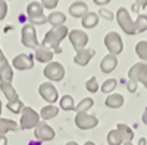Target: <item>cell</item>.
<instances>
[{
    "mask_svg": "<svg viewBox=\"0 0 147 145\" xmlns=\"http://www.w3.org/2000/svg\"><path fill=\"white\" fill-rule=\"evenodd\" d=\"M12 66L18 70H28L34 66V60H32V56L30 54H18L13 60H12Z\"/></svg>",
    "mask_w": 147,
    "mask_h": 145,
    "instance_id": "cell-13",
    "label": "cell"
},
{
    "mask_svg": "<svg viewBox=\"0 0 147 145\" xmlns=\"http://www.w3.org/2000/svg\"><path fill=\"white\" fill-rule=\"evenodd\" d=\"M116 66H118V56L113 54H106L100 62V69L103 74H110L112 70H115Z\"/></svg>",
    "mask_w": 147,
    "mask_h": 145,
    "instance_id": "cell-16",
    "label": "cell"
},
{
    "mask_svg": "<svg viewBox=\"0 0 147 145\" xmlns=\"http://www.w3.org/2000/svg\"><path fill=\"white\" fill-rule=\"evenodd\" d=\"M107 144L109 145H122V144H124V138H122V135L119 134L118 129L109 130V134H107Z\"/></svg>",
    "mask_w": 147,
    "mask_h": 145,
    "instance_id": "cell-25",
    "label": "cell"
},
{
    "mask_svg": "<svg viewBox=\"0 0 147 145\" xmlns=\"http://www.w3.org/2000/svg\"><path fill=\"white\" fill-rule=\"evenodd\" d=\"M69 13L74 18H82L85 13H88V6L82 0H78V2H74L69 6Z\"/></svg>",
    "mask_w": 147,
    "mask_h": 145,
    "instance_id": "cell-17",
    "label": "cell"
},
{
    "mask_svg": "<svg viewBox=\"0 0 147 145\" xmlns=\"http://www.w3.org/2000/svg\"><path fill=\"white\" fill-rule=\"evenodd\" d=\"M141 84H143V85H144V87L147 88V76H146V78H144V79L141 81Z\"/></svg>",
    "mask_w": 147,
    "mask_h": 145,
    "instance_id": "cell-47",
    "label": "cell"
},
{
    "mask_svg": "<svg viewBox=\"0 0 147 145\" xmlns=\"http://www.w3.org/2000/svg\"><path fill=\"white\" fill-rule=\"evenodd\" d=\"M146 76H147V63H144V62H138L136 65H132L131 69L128 70V79H131L134 82L143 81Z\"/></svg>",
    "mask_w": 147,
    "mask_h": 145,
    "instance_id": "cell-12",
    "label": "cell"
},
{
    "mask_svg": "<svg viewBox=\"0 0 147 145\" xmlns=\"http://www.w3.org/2000/svg\"><path fill=\"white\" fill-rule=\"evenodd\" d=\"M116 84H118V81L113 79V78L106 79V81L102 84V91H103L105 94H110V92H112V91L116 88Z\"/></svg>",
    "mask_w": 147,
    "mask_h": 145,
    "instance_id": "cell-31",
    "label": "cell"
},
{
    "mask_svg": "<svg viewBox=\"0 0 147 145\" xmlns=\"http://www.w3.org/2000/svg\"><path fill=\"white\" fill-rule=\"evenodd\" d=\"M105 45L109 50V54H113V56H118L124 50V43H122L121 35L115 31H110L105 35Z\"/></svg>",
    "mask_w": 147,
    "mask_h": 145,
    "instance_id": "cell-5",
    "label": "cell"
},
{
    "mask_svg": "<svg viewBox=\"0 0 147 145\" xmlns=\"http://www.w3.org/2000/svg\"><path fill=\"white\" fill-rule=\"evenodd\" d=\"M43 74H44V76L49 81L57 82V81L63 79V76H65V67H63V65H60L59 62H50V63L46 65Z\"/></svg>",
    "mask_w": 147,
    "mask_h": 145,
    "instance_id": "cell-7",
    "label": "cell"
},
{
    "mask_svg": "<svg viewBox=\"0 0 147 145\" xmlns=\"http://www.w3.org/2000/svg\"><path fill=\"white\" fill-rule=\"evenodd\" d=\"M19 129L21 128L16 122L0 117V135H5V134H7V132H18Z\"/></svg>",
    "mask_w": 147,
    "mask_h": 145,
    "instance_id": "cell-19",
    "label": "cell"
},
{
    "mask_svg": "<svg viewBox=\"0 0 147 145\" xmlns=\"http://www.w3.org/2000/svg\"><path fill=\"white\" fill-rule=\"evenodd\" d=\"M21 41L25 47H30V48H35L40 45L38 40H37V31H35V27L28 23V25H24L22 29H21Z\"/></svg>",
    "mask_w": 147,
    "mask_h": 145,
    "instance_id": "cell-6",
    "label": "cell"
},
{
    "mask_svg": "<svg viewBox=\"0 0 147 145\" xmlns=\"http://www.w3.org/2000/svg\"><path fill=\"white\" fill-rule=\"evenodd\" d=\"M40 123V113H37L34 108L25 106L24 110L21 113V122H19V128L27 130V129H34L37 125Z\"/></svg>",
    "mask_w": 147,
    "mask_h": 145,
    "instance_id": "cell-2",
    "label": "cell"
},
{
    "mask_svg": "<svg viewBox=\"0 0 147 145\" xmlns=\"http://www.w3.org/2000/svg\"><path fill=\"white\" fill-rule=\"evenodd\" d=\"M132 12H134V13H138V12H140V5L137 2L132 5Z\"/></svg>",
    "mask_w": 147,
    "mask_h": 145,
    "instance_id": "cell-40",
    "label": "cell"
},
{
    "mask_svg": "<svg viewBox=\"0 0 147 145\" xmlns=\"http://www.w3.org/2000/svg\"><path fill=\"white\" fill-rule=\"evenodd\" d=\"M93 106H94V100L90 98V97H87V98L81 100V101L78 103V106H75V108H74V110H75L77 113H87Z\"/></svg>",
    "mask_w": 147,
    "mask_h": 145,
    "instance_id": "cell-26",
    "label": "cell"
},
{
    "mask_svg": "<svg viewBox=\"0 0 147 145\" xmlns=\"http://www.w3.org/2000/svg\"><path fill=\"white\" fill-rule=\"evenodd\" d=\"M9 65V62H7V59H6V56L3 54V51H2V48H0V72H2L6 66Z\"/></svg>",
    "mask_w": 147,
    "mask_h": 145,
    "instance_id": "cell-37",
    "label": "cell"
},
{
    "mask_svg": "<svg viewBox=\"0 0 147 145\" xmlns=\"http://www.w3.org/2000/svg\"><path fill=\"white\" fill-rule=\"evenodd\" d=\"M75 125L82 130H88V129H93L99 125V119L93 114H88V113H77Z\"/></svg>",
    "mask_w": 147,
    "mask_h": 145,
    "instance_id": "cell-10",
    "label": "cell"
},
{
    "mask_svg": "<svg viewBox=\"0 0 147 145\" xmlns=\"http://www.w3.org/2000/svg\"><path fill=\"white\" fill-rule=\"evenodd\" d=\"M65 21H66V15L62 13V12H52V13L47 16V22L52 25V28L63 25Z\"/></svg>",
    "mask_w": 147,
    "mask_h": 145,
    "instance_id": "cell-22",
    "label": "cell"
},
{
    "mask_svg": "<svg viewBox=\"0 0 147 145\" xmlns=\"http://www.w3.org/2000/svg\"><path fill=\"white\" fill-rule=\"evenodd\" d=\"M59 106H60V108H62V110H65V112H69V110H74V108H75L74 98H72L71 95H63L62 98H60V101H59Z\"/></svg>",
    "mask_w": 147,
    "mask_h": 145,
    "instance_id": "cell-27",
    "label": "cell"
},
{
    "mask_svg": "<svg viewBox=\"0 0 147 145\" xmlns=\"http://www.w3.org/2000/svg\"><path fill=\"white\" fill-rule=\"evenodd\" d=\"M105 104L110 108H119V107L124 106V97L121 94H110V95L106 97Z\"/></svg>",
    "mask_w": 147,
    "mask_h": 145,
    "instance_id": "cell-21",
    "label": "cell"
},
{
    "mask_svg": "<svg viewBox=\"0 0 147 145\" xmlns=\"http://www.w3.org/2000/svg\"><path fill=\"white\" fill-rule=\"evenodd\" d=\"M34 135L37 138V141H40V142H44V141H52L55 138V129L50 126V125H47V122H40L38 125H37L34 128Z\"/></svg>",
    "mask_w": 147,
    "mask_h": 145,
    "instance_id": "cell-9",
    "label": "cell"
},
{
    "mask_svg": "<svg viewBox=\"0 0 147 145\" xmlns=\"http://www.w3.org/2000/svg\"><path fill=\"white\" fill-rule=\"evenodd\" d=\"M7 110L9 112H12V113H15V114H19V113H22V110H24V103L21 101V100H18V101H13V103H7Z\"/></svg>",
    "mask_w": 147,
    "mask_h": 145,
    "instance_id": "cell-32",
    "label": "cell"
},
{
    "mask_svg": "<svg viewBox=\"0 0 147 145\" xmlns=\"http://www.w3.org/2000/svg\"><path fill=\"white\" fill-rule=\"evenodd\" d=\"M134 22H136V29H137V32H144V31L147 29V15L140 13Z\"/></svg>",
    "mask_w": 147,
    "mask_h": 145,
    "instance_id": "cell-30",
    "label": "cell"
},
{
    "mask_svg": "<svg viewBox=\"0 0 147 145\" xmlns=\"http://www.w3.org/2000/svg\"><path fill=\"white\" fill-rule=\"evenodd\" d=\"M28 145H41V142L40 141H31Z\"/></svg>",
    "mask_w": 147,
    "mask_h": 145,
    "instance_id": "cell-45",
    "label": "cell"
},
{
    "mask_svg": "<svg viewBox=\"0 0 147 145\" xmlns=\"http://www.w3.org/2000/svg\"><path fill=\"white\" fill-rule=\"evenodd\" d=\"M116 19H118L119 27L122 28V31H124L125 34L134 35V34L137 32V29H136V22L132 21L131 13H129L125 7H119V9H118V12H116Z\"/></svg>",
    "mask_w": 147,
    "mask_h": 145,
    "instance_id": "cell-3",
    "label": "cell"
},
{
    "mask_svg": "<svg viewBox=\"0 0 147 145\" xmlns=\"http://www.w3.org/2000/svg\"><path fill=\"white\" fill-rule=\"evenodd\" d=\"M97 15H99V18H103L105 21H109V22L115 19L113 12H110V10H107V9H105V7H100L99 12H97Z\"/></svg>",
    "mask_w": 147,
    "mask_h": 145,
    "instance_id": "cell-33",
    "label": "cell"
},
{
    "mask_svg": "<svg viewBox=\"0 0 147 145\" xmlns=\"http://www.w3.org/2000/svg\"><path fill=\"white\" fill-rule=\"evenodd\" d=\"M59 3V0H41V6L46 9H55Z\"/></svg>",
    "mask_w": 147,
    "mask_h": 145,
    "instance_id": "cell-35",
    "label": "cell"
},
{
    "mask_svg": "<svg viewBox=\"0 0 147 145\" xmlns=\"http://www.w3.org/2000/svg\"><path fill=\"white\" fill-rule=\"evenodd\" d=\"M53 51L50 50V48H47V47H44L43 44H40L38 47L35 48V59L38 60V62H41V63H50V62H53Z\"/></svg>",
    "mask_w": 147,
    "mask_h": 145,
    "instance_id": "cell-15",
    "label": "cell"
},
{
    "mask_svg": "<svg viewBox=\"0 0 147 145\" xmlns=\"http://www.w3.org/2000/svg\"><path fill=\"white\" fill-rule=\"evenodd\" d=\"M38 94L41 95V98L46 100L49 104H53L57 101L59 98V94H57V90L55 88V85L52 82H44L40 85L38 88Z\"/></svg>",
    "mask_w": 147,
    "mask_h": 145,
    "instance_id": "cell-11",
    "label": "cell"
},
{
    "mask_svg": "<svg viewBox=\"0 0 147 145\" xmlns=\"http://www.w3.org/2000/svg\"><path fill=\"white\" fill-rule=\"evenodd\" d=\"M85 88H87V91H88V92H96L97 90H99V84H97L96 76L90 78L87 82H85Z\"/></svg>",
    "mask_w": 147,
    "mask_h": 145,
    "instance_id": "cell-34",
    "label": "cell"
},
{
    "mask_svg": "<svg viewBox=\"0 0 147 145\" xmlns=\"http://www.w3.org/2000/svg\"><path fill=\"white\" fill-rule=\"evenodd\" d=\"M68 38H69L72 47L75 48L77 51L85 48V45H87V43H88V35L85 34L82 29H72L68 34Z\"/></svg>",
    "mask_w": 147,
    "mask_h": 145,
    "instance_id": "cell-8",
    "label": "cell"
},
{
    "mask_svg": "<svg viewBox=\"0 0 147 145\" xmlns=\"http://www.w3.org/2000/svg\"><path fill=\"white\" fill-rule=\"evenodd\" d=\"M141 120H143V123H144V125H147V107L144 108V113H143V117H141Z\"/></svg>",
    "mask_w": 147,
    "mask_h": 145,
    "instance_id": "cell-42",
    "label": "cell"
},
{
    "mask_svg": "<svg viewBox=\"0 0 147 145\" xmlns=\"http://www.w3.org/2000/svg\"><path fill=\"white\" fill-rule=\"evenodd\" d=\"M0 90H2L3 95L7 98V103H13V101L19 100L18 92H16V90L13 87H12V84H9V82H0Z\"/></svg>",
    "mask_w": 147,
    "mask_h": 145,
    "instance_id": "cell-18",
    "label": "cell"
},
{
    "mask_svg": "<svg viewBox=\"0 0 147 145\" xmlns=\"http://www.w3.org/2000/svg\"><path fill=\"white\" fill-rule=\"evenodd\" d=\"M137 3L140 5V7H141V9H144V7L147 6V0H137Z\"/></svg>",
    "mask_w": 147,
    "mask_h": 145,
    "instance_id": "cell-43",
    "label": "cell"
},
{
    "mask_svg": "<svg viewBox=\"0 0 147 145\" xmlns=\"http://www.w3.org/2000/svg\"><path fill=\"white\" fill-rule=\"evenodd\" d=\"M137 87H138L137 82H134V81L128 79V82H127V90H128L129 92H136V91H137Z\"/></svg>",
    "mask_w": 147,
    "mask_h": 145,
    "instance_id": "cell-38",
    "label": "cell"
},
{
    "mask_svg": "<svg viewBox=\"0 0 147 145\" xmlns=\"http://www.w3.org/2000/svg\"><path fill=\"white\" fill-rule=\"evenodd\" d=\"M94 54H96L94 48H82V50L77 51L75 57H74V62H75L77 65H80V66H87Z\"/></svg>",
    "mask_w": 147,
    "mask_h": 145,
    "instance_id": "cell-14",
    "label": "cell"
},
{
    "mask_svg": "<svg viewBox=\"0 0 147 145\" xmlns=\"http://www.w3.org/2000/svg\"><path fill=\"white\" fill-rule=\"evenodd\" d=\"M116 129L119 130V134L122 135V138H124V142H131V141L134 139V130H132L128 125L119 123V125L116 126Z\"/></svg>",
    "mask_w": 147,
    "mask_h": 145,
    "instance_id": "cell-24",
    "label": "cell"
},
{
    "mask_svg": "<svg viewBox=\"0 0 147 145\" xmlns=\"http://www.w3.org/2000/svg\"><path fill=\"white\" fill-rule=\"evenodd\" d=\"M146 138H140V141H138V145H146Z\"/></svg>",
    "mask_w": 147,
    "mask_h": 145,
    "instance_id": "cell-44",
    "label": "cell"
},
{
    "mask_svg": "<svg viewBox=\"0 0 147 145\" xmlns=\"http://www.w3.org/2000/svg\"><path fill=\"white\" fill-rule=\"evenodd\" d=\"M57 113H59V107H56V106H53V104H49V106H46V107L41 108L40 119H43L44 122H46V120H50V119L56 117Z\"/></svg>",
    "mask_w": 147,
    "mask_h": 145,
    "instance_id": "cell-23",
    "label": "cell"
},
{
    "mask_svg": "<svg viewBox=\"0 0 147 145\" xmlns=\"http://www.w3.org/2000/svg\"><path fill=\"white\" fill-rule=\"evenodd\" d=\"M66 145H80V144H77L75 141H69V142H66Z\"/></svg>",
    "mask_w": 147,
    "mask_h": 145,
    "instance_id": "cell-46",
    "label": "cell"
},
{
    "mask_svg": "<svg viewBox=\"0 0 147 145\" xmlns=\"http://www.w3.org/2000/svg\"><path fill=\"white\" fill-rule=\"evenodd\" d=\"M93 2H94L96 5H99V6H103V5L110 3V0H93Z\"/></svg>",
    "mask_w": 147,
    "mask_h": 145,
    "instance_id": "cell-39",
    "label": "cell"
},
{
    "mask_svg": "<svg viewBox=\"0 0 147 145\" xmlns=\"http://www.w3.org/2000/svg\"><path fill=\"white\" fill-rule=\"evenodd\" d=\"M68 28L65 25H60V27H53L50 31H47L44 38L41 41V44L47 48H52V51L56 53V54H60L63 50L62 47H60V43H62V40L65 37H68Z\"/></svg>",
    "mask_w": 147,
    "mask_h": 145,
    "instance_id": "cell-1",
    "label": "cell"
},
{
    "mask_svg": "<svg viewBox=\"0 0 147 145\" xmlns=\"http://www.w3.org/2000/svg\"><path fill=\"white\" fill-rule=\"evenodd\" d=\"M136 53L140 60H144V63H147V41H140L136 45Z\"/></svg>",
    "mask_w": 147,
    "mask_h": 145,
    "instance_id": "cell-28",
    "label": "cell"
},
{
    "mask_svg": "<svg viewBox=\"0 0 147 145\" xmlns=\"http://www.w3.org/2000/svg\"><path fill=\"white\" fill-rule=\"evenodd\" d=\"M81 23L84 28H94L99 23V15L96 12H88L81 18Z\"/></svg>",
    "mask_w": 147,
    "mask_h": 145,
    "instance_id": "cell-20",
    "label": "cell"
},
{
    "mask_svg": "<svg viewBox=\"0 0 147 145\" xmlns=\"http://www.w3.org/2000/svg\"><path fill=\"white\" fill-rule=\"evenodd\" d=\"M124 145H132V142H124Z\"/></svg>",
    "mask_w": 147,
    "mask_h": 145,
    "instance_id": "cell-50",
    "label": "cell"
},
{
    "mask_svg": "<svg viewBox=\"0 0 147 145\" xmlns=\"http://www.w3.org/2000/svg\"><path fill=\"white\" fill-rule=\"evenodd\" d=\"M7 13V3L6 0H0V21H3Z\"/></svg>",
    "mask_w": 147,
    "mask_h": 145,
    "instance_id": "cell-36",
    "label": "cell"
},
{
    "mask_svg": "<svg viewBox=\"0 0 147 145\" xmlns=\"http://www.w3.org/2000/svg\"><path fill=\"white\" fill-rule=\"evenodd\" d=\"M84 145H96V144H94V142H91V141H87Z\"/></svg>",
    "mask_w": 147,
    "mask_h": 145,
    "instance_id": "cell-48",
    "label": "cell"
},
{
    "mask_svg": "<svg viewBox=\"0 0 147 145\" xmlns=\"http://www.w3.org/2000/svg\"><path fill=\"white\" fill-rule=\"evenodd\" d=\"M12 79H13V69H12L10 65H7L2 72H0V82H9V84H12Z\"/></svg>",
    "mask_w": 147,
    "mask_h": 145,
    "instance_id": "cell-29",
    "label": "cell"
},
{
    "mask_svg": "<svg viewBox=\"0 0 147 145\" xmlns=\"http://www.w3.org/2000/svg\"><path fill=\"white\" fill-rule=\"evenodd\" d=\"M0 145H7V138L5 135H0Z\"/></svg>",
    "mask_w": 147,
    "mask_h": 145,
    "instance_id": "cell-41",
    "label": "cell"
},
{
    "mask_svg": "<svg viewBox=\"0 0 147 145\" xmlns=\"http://www.w3.org/2000/svg\"><path fill=\"white\" fill-rule=\"evenodd\" d=\"M27 13L31 25H44V23H47V16L43 13V6L40 2H31L27 7Z\"/></svg>",
    "mask_w": 147,
    "mask_h": 145,
    "instance_id": "cell-4",
    "label": "cell"
},
{
    "mask_svg": "<svg viewBox=\"0 0 147 145\" xmlns=\"http://www.w3.org/2000/svg\"><path fill=\"white\" fill-rule=\"evenodd\" d=\"M2 107L3 106H2V101H0V114H2Z\"/></svg>",
    "mask_w": 147,
    "mask_h": 145,
    "instance_id": "cell-49",
    "label": "cell"
}]
</instances>
